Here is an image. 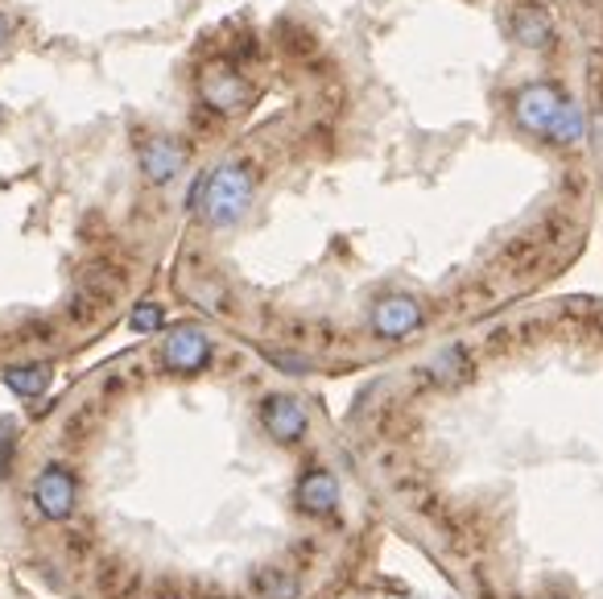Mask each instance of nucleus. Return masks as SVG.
Listing matches in <instances>:
<instances>
[{
  "label": "nucleus",
  "instance_id": "f03ea898",
  "mask_svg": "<svg viewBox=\"0 0 603 599\" xmlns=\"http://www.w3.org/2000/svg\"><path fill=\"white\" fill-rule=\"evenodd\" d=\"M211 356H215V348H211L208 331L194 327V322H178V327H170L166 339H162V352H157L162 368H166V373H178V376L203 373V368L211 364Z\"/></svg>",
  "mask_w": 603,
  "mask_h": 599
},
{
  "label": "nucleus",
  "instance_id": "20e7f679",
  "mask_svg": "<svg viewBox=\"0 0 603 599\" xmlns=\"http://www.w3.org/2000/svg\"><path fill=\"white\" fill-rule=\"evenodd\" d=\"M34 505L46 521H71V513H75V501H79V484L71 468H62V463H46L38 471V480H34Z\"/></svg>",
  "mask_w": 603,
  "mask_h": 599
},
{
  "label": "nucleus",
  "instance_id": "6e6552de",
  "mask_svg": "<svg viewBox=\"0 0 603 599\" xmlns=\"http://www.w3.org/2000/svg\"><path fill=\"white\" fill-rule=\"evenodd\" d=\"M199 95H203V104L215 108V113H236V108H245L248 83L232 67H208L203 79H199Z\"/></svg>",
  "mask_w": 603,
  "mask_h": 599
},
{
  "label": "nucleus",
  "instance_id": "1a4fd4ad",
  "mask_svg": "<svg viewBox=\"0 0 603 599\" xmlns=\"http://www.w3.org/2000/svg\"><path fill=\"white\" fill-rule=\"evenodd\" d=\"M187 166V145L182 141H174V137H153L141 145V169H145V178L157 183V187H166L170 178H178Z\"/></svg>",
  "mask_w": 603,
  "mask_h": 599
},
{
  "label": "nucleus",
  "instance_id": "f257e3e1",
  "mask_svg": "<svg viewBox=\"0 0 603 599\" xmlns=\"http://www.w3.org/2000/svg\"><path fill=\"white\" fill-rule=\"evenodd\" d=\"M252 190H257V178L245 162H224L215 166L208 178H199L194 190H190V207H199V215L208 220L211 227H232L245 220V211L252 207Z\"/></svg>",
  "mask_w": 603,
  "mask_h": 599
},
{
  "label": "nucleus",
  "instance_id": "a211bd4d",
  "mask_svg": "<svg viewBox=\"0 0 603 599\" xmlns=\"http://www.w3.org/2000/svg\"><path fill=\"white\" fill-rule=\"evenodd\" d=\"M4 38H9V21L0 17V42H4Z\"/></svg>",
  "mask_w": 603,
  "mask_h": 599
},
{
  "label": "nucleus",
  "instance_id": "7ed1b4c3",
  "mask_svg": "<svg viewBox=\"0 0 603 599\" xmlns=\"http://www.w3.org/2000/svg\"><path fill=\"white\" fill-rule=\"evenodd\" d=\"M566 95L554 83H525L512 95V120L529 132V137H549L554 120L563 113Z\"/></svg>",
  "mask_w": 603,
  "mask_h": 599
},
{
  "label": "nucleus",
  "instance_id": "9b49d317",
  "mask_svg": "<svg viewBox=\"0 0 603 599\" xmlns=\"http://www.w3.org/2000/svg\"><path fill=\"white\" fill-rule=\"evenodd\" d=\"M587 132H591V120H587L583 104H575V99H566L558 120H554V129H549V145H558V150H570V145H579L587 141Z\"/></svg>",
  "mask_w": 603,
  "mask_h": 599
},
{
  "label": "nucleus",
  "instance_id": "f8f14e48",
  "mask_svg": "<svg viewBox=\"0 0 603 599\" xmlns=\"http://www.w3.org/2000/svg\"><path fill=\"white\" fill-rule=\"evenodd\" d=\"M512 34H517V42L529 46V50H542V46H549V38H554V30H549V17L542 13V4H521L517 17H512Z\"/></svg>",
  "mask_w": 603,
  "mask_h": 599
},
{
  "label": "nucleus",
  "instance_id": "39448f33",
  "mask_svg": "<svg viewBox=\"0 0 603 599\" xmlns=\"http://www.w3.org/2000/svg\"><path fill=\"white\" fill-rule=\"evenodd\" d=\"M261 426L273 443L294 447L310 431V413H306V406L294 394H269L261 401Z\"/></svg>",
  "mask_w": 603,
  "mask_h": 599
},
{
  "label": "nucleus",
  "instance_id": "423d86ee",
  "mask_svg": "<svg viewBox=\"0 0 603 599\" xmlns=\"http://www.w3.org/2000/svg\"><path fill=\"white\" fill-rule=\"evenodd\" d=\"M422 322H426V310H422V302L410 298V294H389V298H380L377 306H373V331H377L380 339H389V343L410 339Z\"/></svg>",
  "mask_w": 603,
  "mask_h": 599
},
{
  "label": "nucleus",
  "instance_id": "ddd939ff",
  "mask_svg": "<svg viewBox=\"0 0 603 599\" xmlns=\"http://www.w3.org/2000/svg\"><path fill=\"white\" fill-rule=\"evenodd\" d=\"M430 376L438 385H463V380L472 376V360H468V352H463L459 343H451V348H442V352L430 360Z\"/></svg>",
  "mask_w": 603,
  "mask_h": 599
},
{
  "label": "nucleus",
  "instance_id": "2eb2a0df",
  "mask_svg": "<svg viewBox=\"0 0 603 599\" xmlns=\"http://www.w3.org/2000/svg\"><path fill=\"white\" fill-rule=\"evenodd\" d=\"M264 599H294V579H285V575H273V571H264L261 579H257Z\"/></svg>",
  "mask_w": 603,
  "mask_h": 599
},
{
  "label": "nucleus",
  "instance_id": "dca6fc26",
  "mask_svg": "<svg viewBox=\"0 0 603 599\" xmlns=\"http://www.w3.org/2000/svg\"><path fill=\"white\" fill-rule=\"evenodd\" d=\"M273 368H282V373L289 376H306L310 373V360H302V356H289V352H273Z\"/></svg>",
  "mask_w": 603,
  "mask_h": 599
},
{
  "label": "nucleus",
  "instance_id": "4468645a",
  "mask_svg": "<svg viewBox=\"0 0 603 599\" xmlns=\"http://www.w3.org/2000/svg\"><path fill=\"white\" fill-rule=\"evenodd\" d=\"M129 327L137 336H153V331H162L166 327V310L157 306V302H137L129 315Z\"/></svg>",
  "mask_w": 603,
  "mask_h": 599
},
{
  "label": "nucleus",
  "instance_id": "9d476101",
  "mask_svg": "<svg viewBox=\"0 0 603 599\" xmlns=\"http://www.w3.org/2000/svg\"><path fill=\"white\" fill-rule=\"evenodd\" d=\"M50 364H42V360H34V364H13V368H4V389L9 394H17L21 401H38L46 389H50Z\"/></svg>",
  "mask_w": 603,
  "mask_h": 599
},
{
  "label": "nucleus",
  "instance_id": "0eeeda50",
  "mask_svg": "<svg viewBox=\"0 0 603 599\" xmlns=\"http://www.w3.org/2000/svg\"><path fill=\"white\" fill-rule=\"evenodd\" d=\"M294 505L298 513L306 517H335V508H340V480H335V471L327 468H306L298 475V484H294Z\"/></svg>",
  "mask_w": 603,
  "mask_h": 599
},
{
  "label": "nucleus",
  "instance_id": "f3484780",
  "mask_svg": "<svg viewBox=\"0 0 603 599\" xmlns=\"http://www.w3.org/2000/svg\"><path fill=\"white\" fill-rule=\"evenodd\" d=\"M9 468H13V447H0V480L9 475Z\"/></svg>",
  "mask_w": 603,
  "mask_h": 599
}]
</instances>
